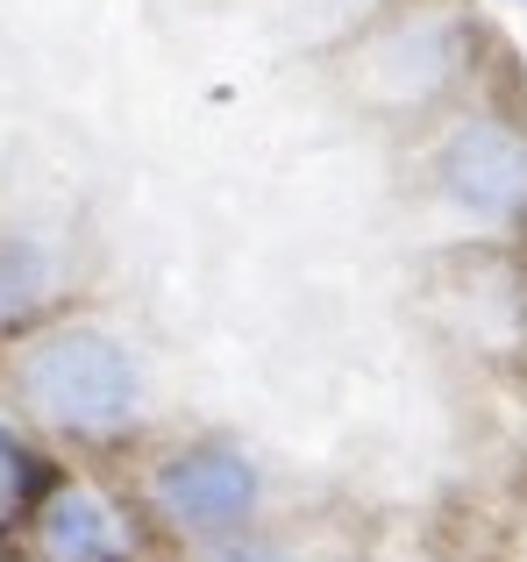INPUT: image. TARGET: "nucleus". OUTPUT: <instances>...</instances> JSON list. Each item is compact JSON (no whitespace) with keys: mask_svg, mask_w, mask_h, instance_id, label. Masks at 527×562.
<instances>
[{"mask_svg":"<svg viewBox=\"0 0 527 562\" xmlns=\"http://www.w3.org/2000/svg\"><path fill=\"white\" fill-rule=\"evenodd\" d=\"M36 278H43L36 249L0 243V314H8V306H29V300H36Z\"/></svg>","mask_w":527,"mask_h":562,"instance_id":"6","label":"nucleus"},{"mask_svg":"<svg viewBox=\"0 0 527 562\" xmlns=\"http://www.w3.org/2000/svg\"><path fill=\"white\" fill-rule=\"evenodd\" d=\"M435 179L471 221H514L527 206V136L492 114L463 122L435 157Z\"/></svg>","mask_w":527,"mask_h":562,"instance_id":"3","label":"nucleus"},{"mask_svg":"<svg viewBox=\"0 0 527 562\" xmlns=\"http://www.w3.org/2000/svg\"><path fill=\"white\" fill-rule=\"evenodd\" d=\"M36 506H43V456L14 427H0V535Z\"/></svg>","mask_w":527,"mask_h":562,"instance_id":"5","label":"nucleus"},{"mask_svg":"<svg viewBox=\"0 0 527 562\" xmlns=\"http://www.w3.org/2000/svg\"><path fill=\"white\" fill-rule=\"evenodd\" d=\"M36 541H43V562H122V527H114L108 498H93L86 484L43 492Z\"/></svg>","mask_w":527,"mask_h":562,"instance_id":"4","label":"nucleus"},{"mask_svg":"<svg viewBox=\"0 0 527 562\" xmlns=\"http://www.w3.org/2000/svg\"><path fill=\"white\" fill-rule=\"evenodd\" d=\"M150 492L165 520H179L186 535H236L257 513V463L228 441H200V449H179L157 463Z\"/></svg>","mask_w":527,"mask_h":562,"instance_id":"2","label":"nucleus"},{"mask_svg":"<svg viewBox=\"0 0 527 562\" xmlns=\"http://www.w3.org/2000/svg\"><path fill=\"white\" fill-rule=\"evenodd\" d=\"M208 562H285V555H278L271 541H222Z\"/></svg>","mask_w":527,"mask_h":562,"instance_id":"7","label":"nucleus"},{"mask_svg":"<svg viewBox=\"0 0 527 562\" xmlns=\"http://www.w3.org/2000/svg\"><path fill=\"white\" fill-rule=\"evenodd\" d=\"M14 392L29 398V413H43L65 435H114L136 420V357L100 328H57L43 342L22 349L14 363Z\"/></svg>","mask_w":527,"mask_h":562,"instance_id":"1","label":"nucleus"}]
</instances>
